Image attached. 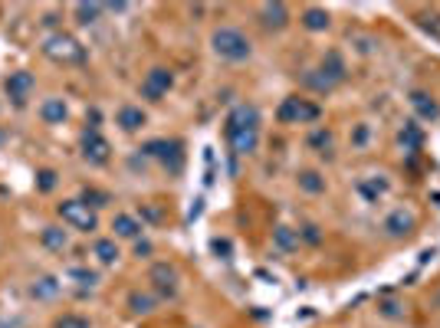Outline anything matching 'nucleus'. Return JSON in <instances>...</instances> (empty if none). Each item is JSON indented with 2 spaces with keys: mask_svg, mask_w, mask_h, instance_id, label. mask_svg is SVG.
I'll return each instance as SVG.
<instances>
[{
  "mask_svg": "<svg viewBox=\"0 0 440 328\" xmlns=\"http://www.w3.org/2000/svg\"><path fill=\"white\" fill-rule=\"evenodd\" d=\"M174 85V73L171 69H164V66H154V69H148L142 79V95L148 99V102H161L164 95L171 92Z\"/></svg>",
  "mask_w": 440,
  "mask_h": 328,
  "instance_id": "obj_6",
  "label": "nucleus"
},
{
  "mask_svg": "<svg viewBox=\"0 0 440 328\" xmlns=\"http://www.w3.org/2000/svg\"><path fill=\"white\" fill-rule=\"evenodd\" d=\"M381 312L388 315V319H398V315H401V305H398L394 299H384L381 302Z\"/></svg>",
  "mask_w": 440,
  "mask_h": 328,
  "instance_id": "obj_37",
  "label": "nucleus"
},
{
  "mask_svg": "<svg viewBox=\"0 0 440 328\" xmlns=\"http://www.w3.org/2000/svg\"><path fill=\"white\" fill-rule=\"evenodd\" d=\"M73 13H76L79 23H96V20L106 13V4H76Z\"/></svg>",
  "mask_w": 440,
  "mask_h": 328,
  "instance_id": "obj_26",
  "label": "nucleus"
},
{
  "mask_svg": "<svg viewBox=\"0 0 440 328\" xmlns=\"http://www.w3.org/2000/svg\"><path fill=\"white\" fill-rule=\"evenodd\" d=\"M43 53H47L53 63L59 66H79L86 63V47L79 43L76 37H69V33H49L47 40H43Z\"/></svg>",
  "mask_w": 440,
  "mask_h": 328,
  "instance_id": "obj_2",
  "label": "nucleus"
},
{
  "mask_svg": "<svg viewBox=\"0 0 440 328\" xmlns=\"http://www.w3.org/2000/svg\"><path fill=\"white\" fill-rule=\"evenodd\" d=\"M302 83H306V85H312L316 92H332V89H335V85L329 83V79H326L322 73H319V69H309V73L302 75Z\"/></svg>",
  "mask_w": 440,
  "mask_h": 328,
  "instance_id": "obj_28",
  "label": "nucleus"
},
{
  "mask_svg": "<svg viewBox=\"0 0 440 328\" xmlns=\"http://www.w3.org/2000/svg\"><path fill=\"white\" fill-rule=\"evenodd\" d=\"M434 305H437V309H440V289L434 292Z\"/></svg>",
  "mask_w": 440,
  "mask_h": 328,
  "instance_id": "obj_39",
  "label": "nucleus"
},
{
  "mask_svg": "<svg viewBox=\"0 0 440 328\" xmlns=\"http://www.w3.org/2000/svg\"><path fill=\"white\" fill-rule=\"evenodd\" d=\"M0 138H4V135H0Z\"/></svg>",
  "mask_w": 440,
  "mask_h": 328,
  "instance_id": "obj_40",
  "label": "nucleus"
},
{
  "mask_svg": "<svg viewBox=\"0 0 440 328\" xmlns=\"http://www.w3.org/2000/svg\"><path fill=\"white\" fill-rule=\"evenodd\" d=\"M39 240H43V246H47V250H53V253H63V250L69 246L66 230H59V226H43Z\"/></svg>",
  "mask_w": 440,
  "mask_h": 328,
  "instance_id": "obj_19",
  "label": "nucleus"
},
{
  "mask_svg": "<svg viewBox=\"0 0 440 328\" xmlns=\"http://www.w3.org/2000/svg\"><path fill=\"white\" fill-rule=\"evenodd\" d=\"M59 292V286H56V279H39L37 286H33V296H37V299H49V296H56Z\"/></svg>",
  "mask_w": 440,
  "mask_h": 328,
  "instance_id": "obj_30",
  "label": "nucleus"
},
{
  "mask_svg": "<svg viewBox=\"0 0 440 328\" xmlns=\"http://www.w3.org/2000/svg\"><path fill=\"white\" fill-rule=\"evenodd\" d=\"M299 240H306L309 246H319V243H322V233H319L316 224H306L302 230H299Z\"/></svg>",
  "mask_w": 440,
  "mask_h": 328,
  "instance_id": "obj_33",
  "label": "nucleus"
},
{
  "mask_svg": "<svg viewBox=\"0 0 440 328\" xmlns=\"http://www.w3.org/2000/svg\"><path fill=\"white\" fill-rule=\"evenodd\" d=\"M56 214L69 230H79V233H92V230H99L96 210H92L89 204H82V200H63V204L56 207Z\"/></svg>",
  "mask_w": 440,
  "mask_h": 328,
  "instance_id": "obj_4",
  "label": "nucleus"
},
{
  "mask_svg": "<svg viewBox=\"0 0 440 328\" xmlns=\"http://www.w3.org/2000/svg\"><path fill=\"white\" fill-rule=\"evenodd\" d=\"M152 250H154V246L148 243V240H135V253H138V256H148Z\"/></svg>",
  "mask_w": 440,
  "mask_h": 328,
  "instance_id": "obj_38",
  "label": "nucleus"
},
{
  "mask_svg": "<svg viewBox=\"0 0 440 328\" xmlns=\"http://www.w3.org/2000/svg\"><path fill=\"white\" fill-rule=\"evenodd\" d=\"M66 115H69V109H66L63 99H47V102L39 105V119L47 125H63L66 122Z\"/></svg>",
  "mask_w": 440,
  "mask_h": 328,
  "instance_id": "obj_17",
  "label": "nucleus"
},
{
  "mask_svg": "<svg viewBox=\"0 0 440 328\" xmlns=\"http://www.w3.org/2000/svg\"><path fill=\"white\" fill-rule=\"evenodd\" d=\"M4 85H7V95L13 99V102L27 105V99H30V92H33V85H37V83H33V75H30V73L20 69V73H10Z\"/></svg>",
  "mask_w": 440,
  "mask_h": 328,
  "instance_id": "obj_11",
  "label": "nucleus"
},
{
  "mask_svg": "<svg viewBox=\"0 0 440 328\" xmlns=\"http://www.w3.org/2000/svg\"><path fill=\"white\" fill-rule=\"evenodd\" d=\"M145 122H148V115L142 112V105H122V109L115 112V125H118L122 131H128V135L138 131Z\"/></svg>",
  "mask_w": 440,
  "mask_h": 328,
  "instance_id": "obj_15",
  "label": "nucleus"
},
{
  "mask_svg": "<svg viewBox=\"0 0 440 328\" xmlns=\"http://www.w3.org/2000/svg\"><path fill=\"white\" fill-rule=\"evenodd\" d=\"M384 233L391 236V240H404V236L414 233V226H417V217L411 214V210H404V207H398V210H391V214L384 217Z\"/></svg>",
  "mask_w": 440,
  "mask_h": 328,
  "instance_id": "obj_10",
  "label": "nucleus"
},
{
  "mask_svg": "<svg viewBox=\"0 0 440 328\" xmlns=\"http://www.w3.org/2000/svg\"><path fill=\"white\" fill-rule=\"evenodd\" d=\"M319 73L326 75V79H329L332 85L345 83V73H348V69H345L342 53H338V49H329L326 56H322V66H319Z\"/></svg>",
  "mask_w": 440,
  "mask_h": 328,
  "instance_id": "obj_14",
  "label": "nucleus"
},
{
  "mask_svg": "<svg viewBox=\"0 0 440 328\" xmlns=\"http://www.w3.org/2000/svg\"><path fill=\"white\" fill-rule=\"evenodd\" d=\"M79 148H82V158H86L89 164H109V158H112V145L99 135V128H86V131H82Z\"/></svg>",
  "mask_w": 440,
  "mask_h": 328,
  "instance_id": "obj_7",
  "label": "nucleus"
},
{
  "mask_svg": "<svg viewBox=\"0 0 440 328\" xmlns=\"http://www.w3.org/2000/svg\"><path fill=\"white\" fill-rule=\"evenodd\" d=\"M53 328H92V325H89L86 315H73V312H66V315H59V319L53 322Z\"/></svg>",
  "mask_w": 440,
  "mask_h": 328,
  "instance_id": "obj_29",
  "label": "nucleus"
},
{
  "mask_svg": "<svg viewBox=\"0 0 440 328\" xmlns=\"http://www.w3.org/2000/svg\"><path fill=\"white\" fill-rule=\"evenodd\" d=\"M145 154L148 158H158L164 164V168H171V171H181V164H184V151H181V141H148L145 145Z\"/></svg>",
  "mask_w": 440,
  "mask_h": 328,
  "instance_id": "obj_9",
  "label": "nucleus"
},
{
  "mask_svg": "<svg viewBox=\"0 0 440 328\" xmlns=\"http://www.w3.org/2000/svg\"><path fill=\"white\" fill-rule=\"evenodd\" d=\"M302 27L309 33H322V30H329V13L322 7H306L302 10Z\"/></svg>",
  "mask_w": 440,
  "mask_h": 328,
  "instance_id": "obj_20",
  "label": "nucleus"
},
{
  "mask_svg": "<svg viewBox=\"0 0 440 328\" xmlns=\"http://www.w3.org/2000/svg\"><path fill=\"white\" fill-rule=\"evenodd\" d=\"M211 47H214V53H217L220 59H227V63H243V59H250V53H253L250 40L243 37L240 30H233V27L214 30Z\"/></svg>",
  "mask_w": 440,
  "mask_h": 328,
  "instance_id": "obj_3",
  "label": "nucleus"
},
{
  "mask_svg": "<svg viewBox=\"0 0 440 328\" xmlns=\"http://www.w3.org/2000/svg\"><path fill=\"white\" fill-rule=\"evenodd\" d=\"M69 279H76L79 286H89V289H92V286L99 282V276H96V272H89V269H79V266H73V269H69Z\"/></svg>",
  "mask_w": 440,
  "mask_h": 328,
  "instance_id": "obj_31",
  "label": "nucleus"
},
{
  "mask_svg": "<svg viewBox=\"0 0 440 328\" xmlns=\"http://www.w3.org/2000/svg\"><path fill=\"white\" fill-rule=\"evenodd\" d=\"M92 256H96L102 266H115V262H118V246H115V240H106V236H102V240L92 243Z\"/></svg>",
  "mask_w": 440,
  "mask_h": 328,
  "instance_id": "obj_21",
  "label": "nucleus"
},
{
  "mask_svg": "<svg viewBox=\"0 0 440 328\" xmlns=\"http://www.w3.org/2000/svg\"><path fill=\"white\" fill-rule=\"evenodd\" d=\"M417 23H421V27L427 30L434 40H440V17H437V13H421V17H417Z\"/></svg>",
  "mask_w": 440,
  "mask_h": 328,
  "instance_id": "obj_32",
  "label": "nucleus"
},
{
  "mask_svg": "<svg viewBox=\"0 0 440 328\" xmlns=\"http://www.w3.org/2000/svg\"><path fill=\"white\" fill-rule=\"evenodd\" d=\"M224 138H227L230 151L243 158V154H253L259 145V109L250 102H240L233 112L227 115L224 122Z\"/></svg>",
  "mask_w": 440,
  "mask_h": 328,
  "instance_id": "obj_1",
  "label": "nucleus"
},
{
  "mask_svg": "<svg viewBox=\"0 0 440 328\" xmlns=\"http://www.w3.org/2000/svg\"><path fill=\"white\" fill-rule=\"evenodd\" d=\"M299 188L306 190V194H322L326 190V178L319 174V171H299Z\"/></svg>",
  "mask_w": 440,
  "mask_h": 328,
  "instance_id": "obj_23",
  "label": "nucleus"
},
{
  "mask_svg": "<svg viewBox=\"0 0 440 328\" xmlns=\"http://www.w3.org/2000/svg\"><path fill=\"white\" fill-rule=\"evenodd\" d=\"M273 243H276V250H283V253H293V250H299V230H293V226H276L273 230Z\"/></svg>",
  "mask_w": 440,
  "mask_h": 328,
  "instance_id": "obj_18",
  "label": "nucleus"
},
{
  "mask_svg": "<svg viewBox=\"0 0 440 328\" xmlns=\"http://www.w3.org/2000/svg\"><path fill=\"white\" fill-rule=\"evenodd\" d=\"M309 148H316L319 154L332 158V131H329V128H316L312 135H309Z\"/></svg>",
  "mask_w": 440,
  "mask_h": 328,
  "instance_id": "obj_25",
  "label": "nucleus"
},
{
  "mask_svg": "<svg viewBox=\"0 0 440 328\" xmlns=\"http://www.w3.org/2000/svg\"><path fill=\"white\" fill-rule=\"evenodd\" d=\"M358 194L365 197V200H368V204H378V197H384L388 194V181H362V184H358Z\"/></svg>",
  "mask_w": 440,
  "mask_h": 328,
  "instance_id": "obj_24",
  "label": "nucleus"
},
{
  "mask_svg": "<svg viewBox=\"0 0 440 328\" xmlns=\"http://www.w3.org/2000/svg\"><path fill=\"white\" fill-rule=\"evenodd\" d=\"M128 309H132L135 315H148V312L154 309V296H148V292H132V296H128Z\"/></svg>",
  "mask_w": 440,
  "mask_h": 328,
  "instance_id": "obj_27",
  "label": "nucleus"
},
{
  "mask_svg": "<svg viewBox=\"0 0 440 328\" xmlns=\"http://www.w3.org/2000/svg\"><path fill=\"white\" fill-rule=\"evenodd\" d=\"M411 109L417 112L421 122H437V119H440V105L434 102V95L421 92V89H414V92H411Z\"/></svg>",
  "mask_w": 440,
  "mask_h": 328,
  "instance_id": "obj_13",
  "label": "nucleus"
},
{
  "mask_svg": "<svg viewBox=\"0 0 440 328\" xmlns=\"http://www.w3.org/2000/svg\"><path fill=\"white\" fill-rule=\"evenodd\" d=\"M259 23H263V30H273V33L286 30L289 7L286 4H263V7H259Z\"/></svg>",
  "mask_w": 440,
  "mask_h": 328,
  "instance_id": "obj_12",
  "label": "nucleus"
},
{
  "mask_svg": "<svg viewBox=\"0 0 440 328\" xmlns=\"http://www.w3.org/2000/svg\"><path fill=\"white\" fill-rule=\"evenodd\" d=\"M82 204H89V207H102V204H109V194L86 188V190H82Z\"/></svg>",
  "mask_w": 440,
  "mask_h": 328,
  "instance_id": "obj_34",
  "label": "nucleus"
},
{
  "mask_svg": "<svg viewBox=\"0 0 440 328\" xmlns=\"http://www.w3.org/2000/svg\"><path fill=\"white\" fill-rule=\"evenodd\" d=\"M148 282L154 286V292H158L161 299H174V296H178V282H181V276H178V269H174L171 262H154L152 272H148Z\"/></svg>",
  "mask_w": 440,
  "mask_h": 328,
  "instance_id": "obj_8",
  "label": "nucleus"
},
{
  "mask_svg": "<svg viewBox=\"0 0 440 328\" xmlns=\"http://www.w3.org/2000/svg\"><path fill=\"white\" fill-rule=\"evenodd\" d=\"M56 188V171H39V190Z\"/></svg>",
  "mask_w": 440,
  "mask_h": 328,
  "instance_id": "obj_35",
  "label": "nucleus"
},
{
  "mask_svg": "<svg viewBox=\"0 0 440 328\" xmlns=\"http://www.w3.org/2000/svg\"><path fill=\"white\" fill-rule=\"evenodd\" d=\"M112 230H115V236H122V240H138L142 230H145V224L138 220V217H132V214H115Z\"/></svg>",
  "mask_w": 440,
  "mask_h": 328,
  "instance_id": "obj_16",
  "label": "nucleus"
},
{
  "mask_svg": "<svg viewBox=\"0 0 440 328\" xmlns=\"http://www.w3.org/2000/svg\"><path fill=\"white\" fill-rule=\"evenodd\" d=\"M276 119L283 125H312L322 119V109H319L316 102H309V99L289 95V99H283V105H279Z\"/></svg>",
  "mask_w": 440,
  "mask_h": 328,
  "instance_id": "obj_5",
  "label": "nucleus"
},
{
  "mask_svg": "<svg viewBox=\"0 0 440 328\" xmlns=\"http://www.w3.org/2000/svg\"><path fill=\"white\" fill-rule=\"evenodd\" d=\"M352 141H355V148H365V145H368V125H358L355 135H352Z\"/></svg>",
  "mask_w": 440,
  "mask_h": 328,
  "instance_id": "obj_36",
  "label": "nucleus"
},
{
  "mask_svg": "<svg viewBox=\"0 0 440 328\" xmlns=\"http://www.w3.org/2000/svg\"><path fill=\"white\" fill-rule=\"evenodd\" d=\"M401 145H404V151H421V145H424L421 125H417V122L404 125V128H401Z\"/></svg>",
  "mask_w": 440,
  "mask_h": 328,
  "instance_id": "obj_22",
  "label": "nucleus"
}]
</instances>
